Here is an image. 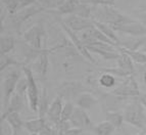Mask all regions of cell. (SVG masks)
Instances as JSON below:
<instances>
[{"label":"cell","instance_id":"1","mask_svg":"<svg viewBox=\"0 0 146 135\" xmlns=\"http://www.w3.org/2000/svg\"><path fill=\"white\" fill-rule=\"evenodd\" d=\"M91 19L93 21L110 25L111 27L121 26L135 21L134 19L121 13L113 7V5H93Z\"/></svg>","mask_w":146,"mask_h":135},{"label":"cell","instance_id":"2","mask_svg":"<svg viewBox=\"0 0 146 135\" xmlns=\"http://www.w3.org/2000/svg\"><path fill=\"white\" fill-rule=\"evenodd\" d=\"M144 106L138 100V98H135L130 103H128L124 110L125 122L138 128L140 130L146 129V114L144 110Z\"/></svg>","mask_w":146,"mask_h":135},{"label":"cell","instance_id":"3","mask_svg":"<svg viewBox=\"0 0 146 135\" xmlns=\"http://www.w3.org/2000/svg\"><path fill=\"white\" fill-rule=\"evenodd\" d=\"M23 73L27 79L28 88H27V100L29 106L34 113H38V104L40 99L39 88L37 86L36 80H35L34 73L28 66L23 67Z\"/></svg>","mask_w":146,"mask_h":135},{"label":"cell","instance_id":"4","mask_svg":"<svg viewBox=\"0 0 146 135\" xmlns=\"http://www.w3.org/2000/svg\"><path fill=\"white\" fill-rule=\"evenodd\" d=\"M22 77V72L12 69L7 72L2 81V110L7 108L11 96L15 92L17 84Z\"/></svg>","mask_w":146,"mask_h":135},{"label":"cell","instance_id":"5","mask_svg":"<svg viewBox=\"0 0 146 135\" xmlns=\"http://www.w3.org/2000/svg\"><path fill=\"white\" fill-rule=\"evenodd\" d=\"M44 10L45 9H44L43 6H41L39 3L37 2V3H35V4L29 6V7L17 10L15 15H9L10 22H11V25L13 26V28L17 30V32H20L21 27L23 26L24 23H26L29 19H31L32 17L38 15V13L44 11Z\"/></svg>","mask_w":146,"mask_h":135},{"label":"cell","instance_id":"6","mask_svg":"<svg viewBox=\"0 0 146 135\" xmlns=\"http://www.w3.org/2000/svg\"><path fill=\"white\" fill-rule=\"evenodd\" d=\"M111 93L115 96L124 98V99L138 97L140 95V90H139L138 83H137L134 75L125 78L123 83L115 87L111 91Z\"/></svg>","mask_w":146,"mask_h":135},{"label":"cell","instance_id":"7","mask_svg":"<svg viewBox=\"0 0 146 135\" xmlns=\"http://www.w3.org/2000/svg\"><path fill=\"white\" fill-rule=\"evenodd\" d=\"M45 36V30L42 23H38L33 25L27 31H25L23 34L24 42L32 46L35 49H43L42 48V39Z\"/></svg>","mask_w":146,"mask_h":135},{"label":"cell","instance_id":"8","mask_svg":"<svg viewBox=\"0 0 146 135\" xmlns=\"http://www.w3.org/2000/svg\"><path fill=\"white\" fill-rule=\"evenodd\" d=\"M59 25H60L62 31L66 34V36L68 37V40L72 42V44L74 45L77 51L82 55L83 57H85L87 61H91V63H95V61L93 59L92 55H91V52L87 49V47L85 46V44L83 43V41L81 40L80 36L78 35V33H76L75 31L71 30L70 28L66 26L62 21H59Z\"/></svg>","mask_w":146,"mask_h":135},{"label":"cell","instance_id":"9","mask_svg":"<svg viewBox=\"0 0 146 135\" xmlns=\"http://www.w3.org/2000/svg\"><path fill=\"white\" fill-rule=\"evenodd\" d=\"M62 21L68 28L76 33H81L94 26L92 19H86L76 15H68L62 17Z\"/></svg>","mask_w":146,"mask_h":135},{"label":"cell","instance_id":"10","mask_svg":"<svg viewBox=\"0 0 146 135\" xmlns=\"http://www.w3.org/2000/svg\"><path fill=\"white\" fill-rule=\"evenodd\" d=\"M70 122H71L73 127L80 128V129H83L84 131L92 130L93 128L92 121H91L90 117L87 114L86 110H83V108H79V106H76L75 112H74Z\"/></svg>","mask_w":146,"mask_h":135},{"label":"cell","instance_id":"11","mask_svg":"<svg viewBox=\"0 0 146 135\" xmlns=\"http://www.w3.org/2000/svg\"><path fill=\"white\" fill-rule=\"evenodd\" d=\"M112 29L115 30V32L123 33V34L133 37H141L146 35V26H144L142 23L136 20L134 22L128 23V24L112 27Z\"/></svg>","mask_w":146,"mask_h":135},{"label":"cell","instance_id":"12","mask_svg":"<svg viewBox=\"0 0 146 135\" xmlns=\"http://www.w3.org/2000/svg\"><path fill=\"white\" fill-rule=\"evenodd\" d=\"M52 51V49H43V51L39 54V57H37L32 66L30 67L33 73L36 74L39 78H44L46 76L47 71H48V53Z\"/></svg>","mask_w":146,"mask_h":135},{"label":"cell","instance_id":"13","mask_svg":"<svg viewBox=\"0 0 146 135\" xmlns=\"http://www.w3.org/2000/svg\"><path fill=\"white\" fill-rule=\"evenodd\" d=\"M83 86L81 83L77 82H68L61 85V87L58 90V95L61 96L66 101H74L75 102L76 98L78 97L79 94L82 93L84 90Z\"/></svg>","mask_w":146,"mask_h":135},{"label":"cell","instance_id":"14","mask_svg":"<svg viewBox=\"0 0 146 135\" xmlns=\"http://www.w3.org/2000/svg\"><path fill=\"white\" fill-rule=\"evenodd\" d=\"M63 98L61 96L57 95L55 98L53 99L52 102H50V106L49 108L47 110L46 114V120L49 123L53 124L54 126L57 125L59 122H60V118H61V112H62L63 108V104L62 102Z\"/></svg>","mask_w":146,"mask_h":135},{"label":"cell","instance_id":"15","mask_svg":"<svg viewBox=\"0 0 146 135\" xmlns=\"http://www.w3.org/2000/svg\"><path fill=\"white\" fill-rule=\"evenodd\" d=\"M98 102V99L96 96H94L90 92L83 91L82 93L79 94V96L76 98L75 104L83 110H90Z\"/></svg>","mask_w":146,"mask_h":135},{"label":"cell","instance_id":"16","mask_svg":"<svg viewBox=\"0 0 146 135\" xmlns=\"http://www.w3.org/2000/svg\"><path fill=\"white\" fill-rule=\"evenodd\" d=\"M23 108H24V97L15 92L13 95L11 96V98H10L7 108L2 110L1 118L5 117L7 114L11 113V112H17V113H20L21 110H23Z\"/></svg>","mask_w":146,"mask_h":135},{"label":"cell","instance_id":"17","mask_svg":"<svg viewBox=\"0 0 146 135\" xmlns=\"http://www.w3.org/2000/svg\"><path fill=\"white\" fill-rule=\"evenodd\" d=\"M119 51L128 54L135 64L146 66V54L144 52L138 50V49H130V48H127V47L119 46Z\"/></svg>","mask_w":146,"mask_h":135},{"label":"cell","instance_id":"18","mask_svg":"<svg viewBox=\"0 0 146 135\" xmlns=\"http://www.w3.org/2000/svg\"><path fill=\"white\" fill-rule=\"evenodd\" d=\"M45 124H46V118L38 117L32 120L24 121V128L30 133H40Z\"/></svg>","mask_w":146,"mask_h":135},{"label":"cell","instance_id":"19","mask_svg":"<svg viewBox=\"0 0 146 135\" xmlns=\"http://www.w3.org/2000/svg\"><path fill=\"white\" fill-rule=\"evenodd\" d=\"M94 23V26L97 28L99 31L103 33L106 37H108L110 39H111L113 42H115L117 44H119L121 46V40H119V36L115 34V31L112 29L111 26L107 24H104V23H100V22H97V21H93Z\"/></svg>","mask_w":146,"mask_h":135},{"label":"cell","instance_id":"20","mask_svg":"<svg viewBox=\"0 0 146 135\" xmlns=\"http://www.w3.org/2000/svg\"><path fill=\"white\" fill-rule=\"evenodd\" d=\"M1 120H5L12 127L13 131H20L22 128H24V121L21 118L20 113L17 112H11L7 115L1 118Z\"/></svg>","mask_w":146,"mask_h":135},{"label":"cell","instance_id":"21","mask_svg":"<svg viewBox=\"0 0 146 135\" xmlns=\"http://www.w3.org/2000/svg\"><path fill=\"white\" fill-rule=\"evenodd\" d=\"M117 67H119L121 69L125 70L126 72H128L131 75H134L135 73V67H134V61H132L131 57L128 54L121 52V55L117 59Z\"/></svg>","mask_w":146,"mask_h":135},{"label":"cell","instance_id":"22","mask_svg":"<svg viewBox=\"0 0 146 135\" xmlns=\"http://www.w3.org/2000/svg\"><path fill=\"white\" fill-rule=\"evenodd\" d=\"M105 120L108 121L110 124L115 129L122 127L123 123L125 122L124 114L119 112V110H110V112H105Z\"/></svg>","mask_w":146,"mask_h":135},{"label":"cell","instance_id":"23","mask_svg":"<svg viewBox=\"0 0 146 135\" xmlns=\"http://www.w3.org/2000/svg\"><path fill=\"white\" fill-rule=\"evenodd\" d=\"M80 2H81L80 0H64V2H63L57 9L49 10V11L53 12V13H57V15H72L74 9H75V7L77 6V4Z\"/></svg>","mask_w":146,"mask_h":135},{"label":"cell","instance_id":"24","mask_svg":"<svg viewBox=\"0 0 146 135\" xmlns=\"http://www.w3.org/2000/svg\"><path fill=\"white\" fill-rule=\"evenodd\" d=\"M15 40L10 35H2L0 38V54H8L15 49Z\"/></svg>","mask_w":146,"mask_h":135},{"label":"cell","instance_id":"25","mask_svg":"<svg viewBox=\"0 0 146 135\" xmlns=\"http://www.w3.org/2000/svg\"><path fill=\"white\" fill-rule=\"evenodd\" d=\"M87 49L91 53L98 54L103 59H106V61H111V59L117 61L121 55V52H117V50H103V49H98L91 46H87Z\"/></svg>","mask_w":146,"mask_h":135},{"label":"cell","instance_id":"26","mask_svg":"<svg viewBox=\"0 0 146 135\" xmlns=\"http://www.w3.org/2000/svg\"><path fill=\"white\" fill-rule=\"evenodd\" d=\"M115 130V128L112 126V124L105 120L103 122H100L97 125L93 126L91 131L94 135H110Z\"/></svg>","mask_w":146,"mask_h":135},{"label":"cell","instance_id":"27","mask_svg":"<svg viewBox=\"0 0 146 135\" xmlns=\"http://www.w3.org/2000/svg\"><path fill=\"white\" fill-rule=\"evenodd\" d=\"M49 106H50V103H49V100H48L47 90H46V88H43L42 89V92L40 93L39 104H38V114H39L38 117L46 118V114L49 108Z\"/></svg>","mask_w":146,"mask_h":135},{"label":"cell","instance_id":"28","mask_svg":"<svg viewBox=\"0 0 146 135\" xmlns=\"http://www.w3.org/2000/svg\"><path fill=\"white\" fill-rule=\"evenodd\" d=\"M72 15H79V17H83L86 19H91L92 15V6L89 3L86 2H80L77 4V6L74 9Z\"/></svg>","mask_w":146,"mask_h":135},{"label":"cell","instance_id":"29","mask_svg":"<svg viewBox=\"0 0 146 135\" xmlns=\"http://www.w3.org/2000/svg\"><path fill=\"white\" fill-rule=\"evenodd\" d=\"M21 65L15 57L10 55L9 53L8 54H0V71L1 73L7 70L9 67L11 66H19Z\"/></svg>","mask_w":146,"mask_h":135},{"label":"cell","instance_id":"30","mask_svg":"<svg viewBox=\"0 0 146 135\" xmlns=\"http://www.w3.org/2000/svg\"><path fill=\"white\" fill-rule=\"evenodd\" d=\"M98 83H99L100 86H102L103 88L110 89L112 87H115L117 80H115V77L111 74L102 73L100 75L99 79H98Z\"/></svg>","mask_w":146,"mask_h":135},{"label":"cell","instance_id":"31","mask_svg":"<svg viewBox=\"0 0 146 135\" xmlns=\"http://www.w3.org/2000/svg\"><path fill=\"white\" fill-rule=\"evenodd\" d=\"M75 102L74 101H66L63 104L62 112H61L60 121H70L75 112Z\"/></svg>","mask_w":146,"mask_h":135},{"label":"cell","instance_id":"32","mask_svg":"<svg viewBox=\"0 0 146 135\" xmlns=\"http://www.w3.org/2000/svg\"><path fill=\"white\" fill-rule=\"evenodd\" d=\"M1 3L8 15H15L20 7V0H1Z\"/></svg>","mask_w":146,"mask_h":135},{"label":"cell","instance_id":"33","mask_svg":"<svg viewBox=\"0 0 146 135\" xmlns=\"http://www.w3.org/2000/svg\"><path fill=\"white\" fill-rule=\"evenodd\" d=\"M63 2H64V0H38V3L41 6H43L44 9L49 10L57 9Z\"/></svg>","mask_w":146,"mask_h":135},{"label":"cell","instance_id":"34","mask_svg":"<svg viewBox=\"0 0 146 135\" xmlns=\"http://www.w3.org/2000/svg\"><path fill=\"white\" fill-rule=\"evenodd\" d=\"M99 71L101 73H108L113 75V76H119V77H122V78H127V77L132 76L131 74H129L128 72L125 71V70L121 69L119 67H117V68H103V69H100Z\"/></svg>","mask_w":146,"mask_h":135},{"label":"cell","instance_id":"35","mask_svg":"<svg viewBox=\"0 0 146 135\" xmlns=\"http://www.w3.org/2000/svg\"><path fill=\"white\" fill-rule=\"evenodd\" d=\"M27 88H28V82L26 77H21V79L19 80L17 84V88H15V93L20 94L23 97H27Z\"/></svg>","mask_w":146,"mask_h":135},{"label":"cell","instance_id":"36","mask_svg":"<svg viewBox=\"0 0 146 135\" xmlns=\"http://www.w3.org/2000/svg\"><path fill=\"white\" fill-rule=\"evenodd\" d=\"M40 135H59L58 131L56 129V127L51 124V123H49L48 121L46 120V124L45 126L43 127V129L41 130V132L39 133Z\"/></svg>","mask_w":146,"mask_h":135},{"label":"cell","instance_id":"37","mask_svg":"<svg viewBox=\"0 0 146 135\" xmlns=\"http://www.w3.org/2000/svg\"><path fill=\"white\" fill-rule=\"evenodd\" d=\"M13 129L5 120H1V135H12Z\"/></svg>","mask_w":146,"mask_h":135},{"label":"cell","instance_id":"38","mask_svg":"<svg viewBox=\"0 0 146 135\" xmlns=\"http://www.w3.org/2000/svg\"><path fill=\"white\" fill-rule=\"evenodd\" d=\"M38 2V0H20V7H19V10L23 9V8L29 7L31 5L35 4V3Z\"/></svg>","mask_w":146,"mask_h":135},{"label":"cell","instance_id":"39","mask_svg":"<svg viewBox=\"0 0 146 135\" xmlns=\"http://www.w3.org/2000/svg\"><path fill=\"white\" fill-rule=\"evenodd\" d=\"M83 129H80V128L72 127L64 133V135H82L83 134Z\"/></svg>","mask_w":146,"mask_h":135},{"label":"cell","instance_id":"40","mask_svg":"<svg viewBox=\"0 0 146 135\" xmlns=\"http://www.w3.org/2000/svg\"><path fill=\"white\" fill-rule=\"evenodd\" d=\"M137 19L140 23L146 26V10H141V11H138L136 15Z\"/></svg>","mask_w":146,"mask_h":135},{"label":"cell","instance_id":"41","mask_svg":"<svg viewBox=\"0 0 146 135\" xmlns=\"http://www.w3.org/2000/svg\"><path fill=\"white\" fill-rule=\"evenodd\" d=\"M137 98H138V100L142 103V106L146 108V93H143V94L140 93V95H139Z\"/></svg>","mask_w":146,"mask_h":135},{"label":"cell","instance_id":"42","mask_svg":"<svg viewBox=\"0 0 146 135\" xmlns=\"http://www.w3.org/2000/svg\"><path fill=\"white\" fill-rule=\"evenodd\" d=\"M138 50H140V51H142V52H144V53L146 54V40L144 41V43L141 45V46L139 47L138 48Z\"/></svg>","mask_w":146,"mask_h":135},{"label":"cell","instance_id":"43","mask_svg":"<svg viewBox=\"0 0 146 135\" xmlns=\"http://www.w3.org/2000/svg\"><path fill=\"white\" fill-rule=\"evenodd\" d=\"M143 80H144V82H145V84H146V71L144 72V75H143Z\"/></svg>","mask_w":146,"mask_h":135},{"label":"cell","instance_id":"44","mask_svg":"<svg viewBox=\"0 0 146 135\" xmlns=\"http://www.w3.org/2000/svg\"><path fill=\"white\" fill-rule=\"evenodd\" d=\"M12 135H19V131H13Z\"/></svg>","mask_w":146,"mask_h":135},{"label":"cell","instance_id":"45","mask_svg":"<svg viewBox=\"0 0 146 135\" xmlns=\"http://www.w3.org/2000/svg\"><path fill=\"white\" fill-rule=\"evenodd\" d=\"M30 135H39V133H30Z\"/></svg>","mask_w":146,"mask_h":135},{"label":"cell","instance_id":"46","mask_svg":"<svg viewBox=\"0 0 146 135\" xmlns=\"http://www.w3.org/2000/svg\"><path fill=\"white\" fill-rule=\"evenodd\" d=\"M142 8H143V9H142V10H146V5H144V6H142Z\"/></svg>","mask_w":146,"mask_h":135},{"label":"cell","instance_id":"47","mask_svg":"<svg viewBox=\"0 0 146 135\" xmlns=\"http://www.w3.org/2000/svg\"><path fill=\"white\" fill-rule=\"evenodd\" d=\"M138 135H144V132L143 133H140V134H138Z\"/></svg>","mask_w":146,"mask_h":135},{"label":"cell","instance_id":"48","mask_svg":"<svg viewBox=\"0 0 146 135\" xmlns=\"http://www.w3.org/2000/svg\"><path fill=\"white\" fill-rule=\"evenodd\" d=\"M144 135H146V132H144Z\"/></svg>","mask_w":146,"mask_h":135},{"label":"cell","instance_id":"49","mask_svg":"<svg viewBox=\"0 0 146 135\" xmlns=\"http://www.w3.org/2000/svg\"><path fill=\"white\" fill-rule=\"evenodd\" d=\"M59 135H64V134H59Z\"/></svg>","mask_w":146,"mask_h":135},{"label":"cell","instance_id":"50","mask_svg":"<svg viewBox=\"0 0 146 135\" xmlns=\"http://www.w3.org/2000/svg\"><path fill=\"white\" fill-rule=\"evenodd\" d=\"M39 135H40V134H39Z\"/></svg>","mask_w":146,"mask_h":135}]
</instances>
